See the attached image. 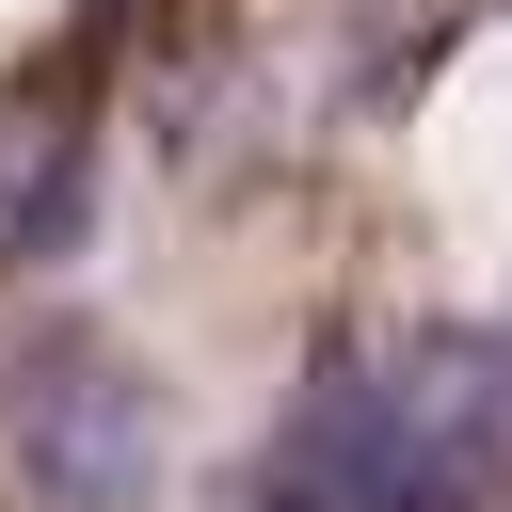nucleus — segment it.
<instances>
[{
	"instance_id": "obj_2",
	"label": "nucleus",
	"mask_w": 512,
	"mask_h": 512,
	"mask_svg": "<svg viewBox=\"0 0 512 512\" xmlns=\"http://www.w3.org/2000/svg\"><path fill=\"white\" fill-rule=\"evenodd\" d=\"M16 464H32L48 512H128L144 464H160V400H144L112 352H48V368L16 384Z\"/></svg>"
},
{
	"instance_id": "obj_1",
	"label": "nucleus",
	"mask_w": 512,
	"mask_h": 512,
	"mask_svg": "<svg viewBox=\"0 0 512 512\" xmlns=\"http://www.w3.org/2000/svg\"><path fill=\"white\" fill-rule=\"evenodd\" d=\"M256 512H416V448H400V368L384 352H320V384L288 400Z\"/></svg>"
},
{
	"instance_id": "obj_3",
	"label": "nucleus",
	"mask_w": 512,
	"mask_h": 512,
	"mask_svg": "<svg viewBox=\"0 0 512 512\" xmlns=\"http://www.w3.org/2000/svg\"><path fill=\"white\" fill-rule=\"evenodd\" d=\"M80 208H96V144H48V176L0 208V256H16V272H48V256L80 240Z\"/></svg>"
}]
</instances>
